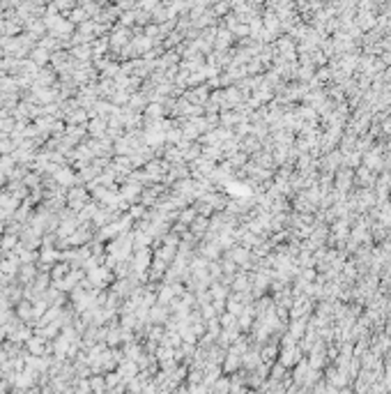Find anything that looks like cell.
<instances>
[{
	"label": "cell",
	"mask_w": 391,
	"mask_h": 394,
	"mask_svg": "<svg viewBox=\"0 0 391 394\" xmlns=\"http://www.w3.org/2000/svg\"><path fill=\"white\" fill-rule=\"evenodd\" d=\"M85 201H87V192H85V189H71V192L67 194V205L74 208V210H83Z\"/></svg>",
	"instance_id": "cell-1"
},
{
	"label": "cell",
	"mask_w": 391,
	"mask_h": 394,
	"mask_svg": "<svg viewBox=\"0 0 391 394\" xmlns=\"http://www.w3.org/2000/svg\"><path fill=\"white\" fill-rule=\"evenodd\" d=\"M53 178H55V182H58V185H62V187L74 185V182H76V175L71 173L69 169H58L53 173Z\"/></svg>",
	"instance_id": "cell-2"
},
{
	"label": "cell",
	"mask_w": 391,
	"mask_h": 394,
	"mask_svg": "<svg viewBox=\"0 0 391 394\" xmlns=\"http://www.w3.org/2000/svg\"><path fill=\"white\" fill-rule=\"evenodd\" d=\"M28 350H30V355H42V353H46V348H44V337H30V339L26 341Z\"/></svg>",
	"instance_id": "cell-3"
},
{
	"label": "cell",
	"mask_w": 391,
	"mask_h": 394,
	"mask_svg": "<svg viewBox=\"0 0 391 394\" xmlns=\"http://www.w3.org/2000/svg\"><path fill=\"white\" fill-rule=\"evenodd\" d=\"M69 125H85L87 120V113L83 109H76V111H67V118H65Z\"/></svg>",
	"instance_id": "cell-4"
},
{
	"label": "cell",
	"mask_w": 391,
	"mask_h": 394,
	"mask_svg": "<svg viewBox=\"0 0 391 394\" xmlns=\"http://www.w3.org/2000/svg\"><path fill=\"white\" fill-rule=\"evenodd\" d=\"M14 145H17V143L12 141V138H7L5 134H0V152H3V154H12Z\"/></svg>",
	"instance_id": "cell-5"
},
{
	"label": "cell",
	"mask_w": 391,
	"mask_h": 394,
	"mask_svg": "<svg viewBox=\"0 0 391 394\" xmlns=\"http://www.w3.org/2000/svg\"><path fill=\"white\" fill-rule=\"evenodd\" d=\"M37 81L42 83V86H51V83H53V74H49V71H42V74L37 76Z\"/></svg>",
	"instance_id": "cell-6"
},
{
	"label": "cell",
	"mask_w": 391,
	"mask_h": 394,
	"mask_svg": "<svg viewBox=\"0 0 391 394\" xmlns=\"http://www.w3.org/2000/svg\"><path fill=\"white\" fill-rule=\"evenodd\" d=\"M14 247H17V238H14V235L10 233V235H7L5 240H3V249H14Z\"/></svg>",
	"instance_id": "cell-7"
},
{
	"label": "cell",
	"mask_w": 391,
	"mask_h": 394,
	"mask_svg": "<svg viewBox=\"0 0 391 394\" xmlns=\"http://www.w3.org/2000/svg\"><path fill=\"white\" fill-rule=\"evenodd\" d=\"M90 387H94V389H104V387H106V383H104V380H102L99 376H94V378H92V383H90Z\"/></svg>",
	"instance_id": "cell-8"
}]
</instances>
